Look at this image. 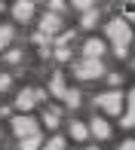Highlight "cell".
<instances>
[{"label": "cell", "mask_w": 135, "mask_h": 150, "mask_svg": "<svg viewBox=\"0 0 135 150\" xmlns=\"http://www.w3.org/2000/svg\"><path fill=\"white\" fill-rule=\"evenodd\" d=\"M107 37L117 43V55H126V46H129V25L120 22V18H114V22L107 25Z\"/></svg>", "instance_id": "1"}, {"label": "cell", "mask_w": 135, "mask_h": 150, "mask_svg": "<svg viewBox=\"0 0 135 150\" xmlns=\"http://www.w3.org/2000/svg\"><path fill=\"white\" fill-rule=\"evenodd\" d=\"M77 77H83V80H95L104 74V67H101V58H86V61H77Z\"/></svg>", "instance_id": "2"}, {"label": "cell", "mask_w": 135, "mask_h": 150, "mask_svg": "<svg viewBox=\"0 0 135 150\" xmlns=\"http://www.w3.org/2000/svg\"><path fill=\"white\" fill-rule=\"evenodd\" d=\"M98 107L101 110H107V113H120L123 110V95L120 92H104V95H98Z\"/></svg>", "instance_id": "3"}, {"label": "cell", "mask_w": 135, "mask_h": 150, "mask_svg": "<svg viewBox=\"0 0 135 150\" xmlns=\"http://www.w3.org/2000/svg\"><path fill=\"white\" fill-rule=\"evenodd\" d=\"M12 132H16L18 138H25V135H34V132H37V122H34L31 117H16V120H12Z\"/></svg>", "instance_id": "4"}, {"label": "cell", "mask_w": 135, "mask_h": 150, "mask_svg": "<svg viewBox=\"0 0 135 150\" xmlns=\"http://www.w3.org/2000/svg\"><path fill=\"white\" fill-rule=\"evenodd\" d=\"M58 25H62L58 12H46V16L40 18V34H43V37H52V34L58 31Z\"/></svg>", "instance_id": "5"}, {"label": "cell", "mask_w": 135, "mask_h": 150, "mask_svg": "<svg viewBox=\"0 0 135 150\" xmlns=\"http://www.w3.org/2000/svg\"><path fill=\"white\" fill-rule=\"evenodd\" d=\"M12 12H16V18H18V22H28V18L34 16V3H31V0H18Z\"/></svg>", "instance_id": "6"}, {"label": "cell", "mask_w": 135, "mask_h": 150, "mask_svg": "<svg viewBox=\"0 0 135 150\" xmlns=\"http://www.w3.org/2000/svg\"><path fill=\"white\" fill-rule=\"evenodd\" d=\"M83 52H86V58H101V52H104V43H101V40H89V43L83 46Z\"/></svg>", "instance_id": "7"}, {"label": "cell", "mask_w": 135, "mask_h": 150, "mask_svg": "<svg viewBox=\"0 0 135 150\" xmlns=\"http://www.w3.org/2000/svg\"><path fill=\"white\" fill-rule=\"evenodd\" d=\"M89 126H92V135H95V138H107V135H111V126H107L104 120H98V117L92 120Z\"/></svg>", "instance_id": "8"}, {"label": "cell", "mask_w": 135, "mask_h": 150, "mask_svg": "<svg viewBox=\"0 0 135 150\" xmlns=\"http://www.w3.org/2000/svg\"><path fill=\"white\" fill-rule=\"evenodd\" d=\"M16 104L22 107V110L34 107V92H31V89H22V92H18V98H16Z\"/></svg>", "instance_id": "9"}, {"label": "cell", "mask_w": 135, "mask_h": 150, "mask_svg": "<svg viewBox=\"0 0 135 150\" xmlns=\"http://www.w3.org/2000/svg\"><path fill=\"white\" fill-rule=\"evenodd\" d=\"M49 89H52V95H58V98L68 92V89H65V77H62V74H55V77H52V86H49Z\"/></svg>", "instance_id": "10"}, {"label": "cell", "mask_w": 135, "mask_h": 150, "mask_svg": "<svg viewBox=\"0 0 135 150\" xmlns=\"http://www.w3.org/2000/svg\"><path fill=\"white\" fill-rule=\"evenodd\" d=\"M37 147H40V135H37V132L22 138V150H37Z\"/></svg>", "instance_id": "11"}, {"label": "cell", "mask_w": 135, "mask_h": 150, "mask_svg": "<svg viewBox=\"0 0 135 150\" xmlns=\"http://www.w3.org/2000/svg\"><path fill=\"white\" fill-rule=\"evenodd\" d=\"M9 40H12V28H9V25H0V49H6Z\"/></svg>", "instance_id": "12"}, {"label": "cell", "mask_w": 135, "mask_h": 150, "mask_svg": "<svg viewBox=\"0 0 135 150\" xmlns=\"http://www.w3.org/2000/svg\"><path fill=\"white\" fill-rule=\"evenodd\" d=\"M71 135H74L77 141H80V138H86V135H89V129H86L83 122H74V126H71Z\"/></svg>", "instance_id": "13"}, {"label": "cell", "mask_w": 135, "mask_h": 150, "mask_svg": "<svg viewBox=\"0 0 135 150\" xmlns=\"http://www.w3.org/2000/svg\"><path fill=\"white\" fill-rule=\"evenodd\" d=\"M95 22H98V12H95V9H89V12L83 16V28H92Z\"/></svg>", "instance_id": "14"}, {"label": "cell", "mask_w": 135, "mask_h": 150, "mask_svg": "<svg viewBox=\"0 0 135 150\" xmlns=\"http://www.w3.org/2000/svg\"><path fill=\"white\" fill-rule=\"evenodd\" d=\"M62 98H65V101H68L71 107H77V104H80V92H65Z\"/></svg>", "instance_id": "15"}, {"label": "cell", "mask_w": 135, "mask_h": 150, "mask_svg": "<svg viewBox=\"0 0 135 150\" xmlns=\"http://www.w3.org/2000/svg\"><path fill=\"white\" fill-rule=\"evenodd\" d=\"M43 120H46V126H49V129H55V122H58V113H55V110H46V113H43Z\"/></svg>", "instance_id": "16"}, {"label": "cell", "mask_w": 135, "mask_h": 150, "mask_svg": "<svg viewBox=\"0 0 135 150\" xmlns=\"http://www.w3.org/2000/svg\"><path fill=\"white\" fill-rule=\"evenodd\" d=\"M43 150H65V141H62V138H52V141H49V144H46Z\"/></svg>", "instance_id": "17"}, {"label": "cell", "mask_w": 135, "mask_h": 150, "mask_svg": "<svg viewBox=\"0 0 135 150\" xmlns=\"http://www.w3.org/2000/svg\"><path fill=\"white\" fill-rule=\"evenodd\" d=\"M71 3L77 6V9H89V6H92V3H98V0H71Z\"/></svg>", "instance_id": "18"}, {"label": "cell", "mask_w": 135, "mask_h": 150, "mask_svg": "<svg viewBox=\"0 0 135 150\" xmlns=\"http://www.w3.org/2000/svg\"><path fill=\"white\" fill-rule=\"evenodd\" d=\"M55 58H71V49H68V46H58V49H55Z\"/></svg>", "instance_id": "19"}, {"label": "cell", "mask_w": 135, "mask_h": 150, "mask_svg": "<svg viewBox=\"0 0 135 150\" xmlns=\"http://www.w3.org/2000/svg\"><path fill=\"white\" fill-rule=\"evenodd\" d=\"M49 6H52L55 12H62V9H65V0H49Z\"/></svg>", "instance_id": "20"}, {"label": "cell", "mask_w": 135, "mask_h": 150, "mask_svg": "<svg viewBox=\"0 0 135 150\" xmlns=\"http://www.w3.org/2000/svg\"><path fill=\"white\" fill-rule=\"evenodd\" d=\"M3 89H9V77H0V92Z\"/></svg>", "instance_id": "21"}, {"label": "cell", "mask_w": 135, "mask_h": 150, "mask_svg": "<svg viewBox=\"0 0 135 150\" xmlns=\"http://www.w3.org/2000/svg\"><path fill=\"white\" fill-rule=\"evenodd\" d=\"M117 150H135V144H132V141H126V144H120Z\"/></svg>", "instance_id": "22"}, {"label": "cell", "mask_w": 135, "mask_h": 150, "mask_svg": "<svg viewBox=\"0 0 135 150\" xmlns=\"http://www.w3.org/2000/svg\"><path fill=\"white\" fill-rule=\"evenodd\" d=\"M89 150H92V147H89Z\"/></svg>", "instance_id": "23"}]
</instances>
